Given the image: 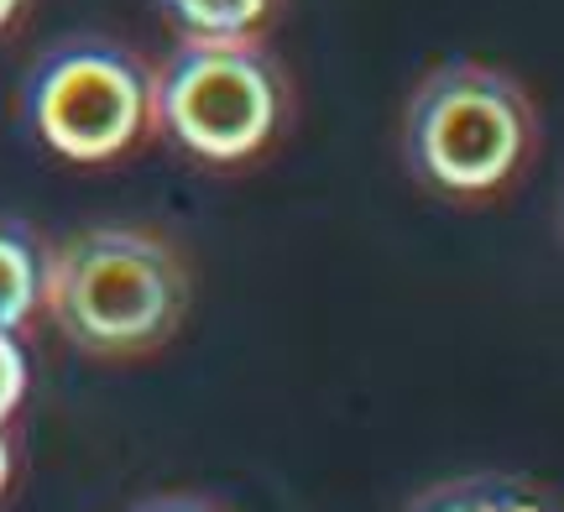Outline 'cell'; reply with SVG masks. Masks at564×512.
Segmentation results:
<instances>
[{"label":"cell","instance_id":"6da1fadb","mask_svg":"<svg viewBox=\"0 0 564 512\" xmlns=\"http://www.w3.org/2000/svg\"><path fill=\"white\" fill-rule=\"evenodd\" d=\"M42 308L89 356H141L183 325L188 266L152 230L95 226L47 251Z\"/></svg>","mask_w":564,"mask_h":512},{"label":"cell","instance_id":"7a4b0ae2","mask_svg":"<svg viewBox=\"0 0 564 512\" xmlns=\"http://www.w3.org/2000/svg\"><path fill=\"white\" fill-rule=\"evenodd\" d=\"M539 116L528 89L507 68L449 58L429 68L408 100L403 152L413 173L440 194L481 199L528 163Z\"/></svg>","mask_w":564,"mask_h":512},{"label":"cell","instance_id":"3957f363","mask_svg":"<svg viewBox=\"0 0 564 512\" xmlns=\"http://www.w3.org/2000/svg\"><path fill=\"white\" fill-rule=\"evenodd\" d=\"M288 74L262 42H178L152 68V126L204 163H241L278 137Z\"/></svg>","mask_w":564,"mask_h":512},{"label":"cell","instance_id":"277c9868","mask_svg":"<svg viewBox=\"0 0 564 512\" xmlns=\"http://www.w3.org/2000/svg\"><path fill=\"white\" fill-rule=\"evenodd\" d=\"M21 105L47 152L68 163H110L152 126V63L126 42L84 32L32 63Z\"/></svg>","mask_w":564,"mask_h":512},{"label":"cell","instance_id":"5b68a950","mask_svg":"<svg viewBox=\"0 0 564 512\" xmlns=\"http://www.w3.org/2000/svg\"><path fill=\"white\" fill-rule=\"evenodd\" d=\"M183 42H262L282 17V0H152Z\"/></svg>","mask_w":564,"mask_h":512},{"label":"cell","instance_id":"8992f818","mask_svg":"<svg viewBox=\"0 0 564 512\" xmlns=\"http://www.w3.org/2000/svg\"><path fill=\"white\" fill-rule=\"evenodd\" d=\"M42 293H47V251L32 230L0 220V329L21 335L42 314Z\"/></svg>","mask_w":564,"mask_h":512},{"label":"cell","instance_id":"52a82bcc","mask_svg":"<svg viewBox=\"0 0 564 512\" xmlns=\"http://www.w3.org/2000/svg\"><path fill=\"white\" fill-rule=\"evenodd\" d=\"M408 512H554L539 487L518 476H460L413 497Z\"/></svg>","mask_w":564,"mask_h":512},{"label":"cell","instance_id":"ba28073f","mask_svg":"<svg viewBox=\"0 0 564 512\" xmlns=\"http://www.w3.org/2000/svg\"><path fill=\"white\" fill-rule=\"evenodd\" d=\"M21 397H26V350H21L17 335L0 329V429L21 408Z\"/></svg>","mask_w":564,"mask_h":512},{"label":"cell","instance_id":"9c48e42d","mask_svg":"<svg viewBox=\"0 0 564 512\" xmlns=\"http://www.w3.org/2000/svg\"><path fill=\"white\" fill-rule=\"evenodd\" d=\"M137 512H225V508L209 502V497H194V492H167V497H147Z\"/></svg>","mask_w":564,"mask_h":512},{"label":"cell","instance_id":"30bf717a","mask_svg":"<svg viewBox=\"0 0 564 512\" xmlns=\"http://www.w3.org/2000/svg\"><path fill=\"white\" fill-rule=\"evenodd\" d=\"M26 6H32V0H0V32H11V26L21 21V11H26Z\"/></svg>","mask_w":564,"mask_h":512},{"label":"cell","instance_id":"8fae6325","mask_svg":"<svg viewBox=\"0 0 564 512\" xmlns=\"http://www.w3.org/2000/svg\"><path fill=\"white\" fill-rule=\"evenodd\" d=\"M6 481H11V439L0 429V492H6Z\"/></svg>","mask_w":564,"mask_h":512}]
</instances>
